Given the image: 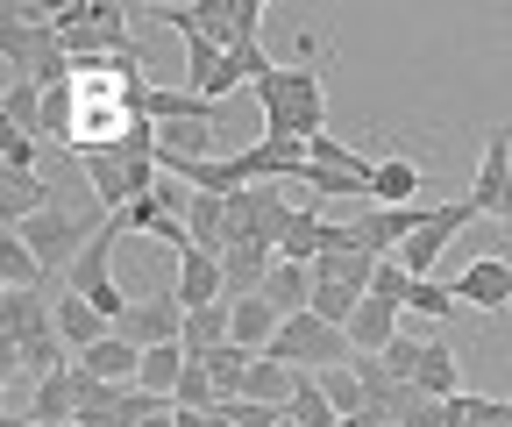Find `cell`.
<instances>
[{
    "mask_svg": "<svg viewBox=\"0 0 512 427\" xmlns=\"http://www.w3.org/2000/svg\"><path fill=\"white\" fill-rule=\"evenodd\" d=\"M178 307L185 314H200V307H221L228 299V271H221V257H207V250H185L178 257Z\"/></svg>",
    "mask_w": 512,
    "mask_h": 427,
    "instance_id": "30bf717a",
    "label": "cell"
},
{
    "mask_svg": "<svg viewBox=\"0 0 512 427\" xmlns=\"http://www.w3.org/2000/svg\"><path fill=\"white\" fill-rule=\"evenodd\" d=\"M178 427H221L214 413H178Z\"/></svg>",
    "mask_w": 512,
    "mask_h": 427,
    "instance_id": "74e56055",
    "label": "cell"
},
{
    "mask_svg": "<svg viewBox=\"0 0 512 427\" xmlns=\"http://www.w3.org/2000/svg\"><path fill=\"white\" fill-rule=\"evenodd\" d=\"M264 356H278V363H292V371H335V363H349L356 349H349V328H328L320 314H292L278 335H271V349Z\"/></svg>",
    "mask_w": 512,
    "mask_h": 427,
    "instance_id": "3957f363",
    "label": "cell"
},
{
    "mask_svg": "<svg viewBox=\"0 0 512 427\" xmlns=\"http://www.w3.org/2000/svg\"><path fill=\"white\" fill-rule=\"evenodd\" d=\"M320 378V392H328L335 399V413L349 420V413H370V399H363V378L349 371V363H335V371H313Z\"/></svg>",
    "mask_w": 512,
    "mask_h": 427,
    "instance_id": "d6a6232c",
    "label": "cell"
},
{
    "mask_svg": "<svg viewBox=\"0 0 512 427\" xmlns=\"http://www.w3.org/2000/svg\"><path fill=\"white\" fill-rule=\"evenodd\" d=\"M221 427H228V420H221Z\"/></svg>",
    "mask_w": 512,
    "mask_h": 427,
    "instance_id": "60d3db41",
    "label": "cell"
},
{
    "mask_svg": "<svg viewBox=\"0 0 512 427\" xmlns=\"http://www.w3.org/2000/svg\"><path fill=\"white\" fill-rule=\"evenodd\" d=\"M57 335H64V349H72V356H86L93 342H107V335H114V321L93 307V299H79V292H57Z\"/></svg>",
    "mask_w": 512,
    "mask_h": 427,
    "instance_id": "5bb4252c",
    "label": "cell"
},
{
    "mask_svg": "<svg viewBox=\"0 0 512 427\" xmlns=\"http://www.w3.org/2000/svg\"><path fill=\"white\" fill-rule=\"evenodd\" d=\"M43 143H79V107H72V86L64 93H43Z\"/></svg>",
    "mask_w": 512,
    "mask_h": 427,
    "instance_id": "1f68e13d",
    "label": "cell"
},
{
    "mask_svg": "<svg viewBox=\"0 0 512 427\" xmlns=\"http://www.w3.org/2000/svg\"><path fill=\"white\" fill-rule=\"evenodd\" d=\"M43 257L29 250V242L15 228H0V292H43Z\"/></svg>",
    "mask_w": 512,
    "mask_h": 427,
    "instance_id": "d6986e66",
    "label": "cell"
},
{
    "mask_svg": "<svg viewBox=\"0 0 512 427\" xmlns=\"http://www.w3.org/2000/svg\"><path fill=\"white\" fill-rule=\"evenodd\" d=\"M292 385H299V371L292 363H278V356H256L249 363V385H242V399H264V406H292Z\"/></svg>",
    "mask_w": 512,
    "mask_h": 427,
    "instance_id": "7402d4cb",
    "label": "cell"
},
{
    "mask_svg": "<svg viewBox=\"0 0 512 427\" xmlns=\"http://www.w3.org/2000/svg\"><path fill=\"white\" fill-rule=\"evenodd\" d=\"M214 420H228V427H278L285 413H278V406H264V399H221V406H214Z\"/></svg>",
    "mask_w": 512,
    "mask_h": 427,
    "instance_id": "e575fe53",
    "label": "cell"
},
{
    "mask_svg": "<svg viewBox=\"0 0 512 427\" xmlns=\"http://www.w3.org/2000/svg\"><path fill=\"white\" fill-rule=\"evenodd\" d=\"M356 307H363V292H349V285H313V307H306V314H320L328 328H349Z\"/></svg>",
    "mask_w": 512,
    "mask_h": 427,
    "instance_id": "836d02e7",
    "label": "cell"
},
{
    "mask_svg": "<svg viewBox=\"0 0 512 427\" xmlns=\"http://www.w3.org/2000/svg\"><path fill=\"white\" fill-rule=\"evenodd\" d=\"M114 335H128L136 349H164V342H178L185 335V307H178V292H136V307L121 314V328Z\"/></svg>",
    "mask_w": 512,
    "mask_h": 427,
    "instance_id": "8992f818",
    "label": "cell"
},
{
    "mask_svg": "<svg viewBox=\"0 0 512 427\" xmlns=\"http://www.w3.org/2000/svg\"><path fill=\"white\" fill-rule=\"evenodd\" d=\"M427 214L434 207H370V214H356V242L370 257H399L406 242L427 228Z\"/></svg>",
    "mask_w": 512,
    "mask_h": 427,
    "instance_id": "ba28073f",
    "label": "cell"
},
{
    "mask_svg": "<svg viewBox=\"0 0 512 427\" xmlns=\"http://www.w3.org/2000/svg\"><path fill=\"white\" fill-rule=\"evenodd\" d=\"M413 193H420V164L413 157H377L370 207H413Z\"/></svg>",
    "mask_w": 512,
    "mask_h": 427,
    "instance_id": "44dd1931",
    "label": "cell"
},
{
    "mask_svg": "<svg viewBox=\"0 0 512 427\" xmlns=\"http://www.w3.org/2000/svg\"><path fill=\"white\" fill-rule=\"evenodd\" d=\"M463 299H456V278H413V299H406V314H427V321H448Z\"/></svg>",
    "mask_w": 512,
    "mask_h": 427,
    "instance_id": "f546056e",
    "label": "cell"
},
{
    "mask_svg": "<svg viewBox=\"0 0 512 427\" xmlns=\"http://www.w3.org/2000/svg\"><path fill=\"white\" fill-rule=\"evenodd\" d=\"M185 228H192V250L221 257V250H228V235H235V221H228V193H200V200H192V214H185Z\"/></svg>",
    "mask_w": 512,
    "mask_h": 427,
    "instance_id": "ffe728a7",
    "label": "cell"
},
{
    "mask_svg": "<svg viewBox=\"0 0 512 427\" xmlns=\"http://www.w3.org/2000/svg\"><path fill=\"white\" fill-rule=\"evenodd\" d=\"M0 171H36V136L0 129Z\"/></svg>",
    "mask_w": 512,
    "mask_h": 427,
    "instance_id": "8d00e7d4",
    "label": "cell"
},
{
    "mask_svg": "<svg viewBox=\"0 0 512 427\" xmlns=\"http://www.w3.org/2000/svg\"><path fill=\"white\" fill-rule=\"evenodd\" d=\"M399 314H406V307L363 292V307H356V321H349V349H356V356H384V349L399 342Z\"/></svg>",
    "mask_w": 512,
    "mask_h": 427,
    "instance_id": "7c38bea8",
    "label": "cell"
},
{
    "mask_svg": "<svg viewBox=\"0 0 512 427\" xmlns=\"http://www.w3.org/2000/svg\"><path fill=\"white\" fill-rule=\"evenodd\" d=\"M79 164H86V178H93V200H100V214H128L143 193H136V178H128V157L114 150V143H79Z\"/></svg>",
    "mask_w": 512,
    "mask_h": 427,
    "instance_id": "52a82bcc",
    "label": "cell"
},
{
    "mask_svg": "<svg viewBox=\"0 0 512 427\" xmlns=\"http://www.w3.org/2000/svg\"><path fill=\"white\" fill-rule=\"evenodd\" d=\"M256 100H264V136L278 143H313L328 136V86H320L313 65H278L256 79Z\"/></svg>",
    "mask_w": 512,
    "mask_h": 427,
    "instance_id": "6da1fadb",
    "label": "cell"
},
{
    "mask_svg": "<svg viewBox=\"0 0 512 427\" xmlns=\"http://www.w3.org/2000/svg\"><path fill=\"white\" fill-rule=\"evenodd\" d=\"M107 221H114V214H79V207H64V200H57V207H43L36 221H22L15 235L43 257V271H50V278H64V271L86 257V242H93Z\"/></svg>",
    "mask_w": 512,
    "mask_h": 427,
    "instance_id": "7a4b0ae2",
    "label": "cell"
},
{
    "mask_svg": "<svg viewBox=\"0 0 512 427\" xmlns=\"http://www.w3.org/2000/svg\"><path fill=\"white\" fill-rule=\"evenodd\" d=\"M313 285H320V278H313V264L278 257V264H271V278H264V299H271V307L292 321V314H306V307H313Z\"/></svg>",
    "mask_w": 512,
    "mask_h": 427,
    "instance_id": "ac0fdd59",
    "label": "cell"
},
{
    "mask_svg": "<svg viewBox=\"0 0 512 427\" xmlns=\"http://www.w3.org/2000/svg\"><path fill=\"white\" fill-rule=\"evenodd\" d=\"M192 356H214V349H228L235 342V321H228V299L221 307H200V314H185V335H178Z\"/></svg>",
    "mask_w": 512,
    "mask_h": 427,
    "instance_id": "d4e9b609",
    "label": "cell"
},
{
    "mask_svg": "<svg viewBox=\"0 0 512 427\" xmlns=\"http://www.w3.org/2000/svg\"><path fill=\"white\" fill-rule=\"evenodd\" d=\"M185 363H192V349L185 342H164V349H143V392H157V399H171L178 392V378H185Z\"/></svg>",
    "mask_w": 512,
    "mask_h": 427,
    "instance_id": "484cf974",
    "label": "cell"
},
{
    "mask_svg": "<svg viewBox=\"0 0 512 427\" xmlns=\"http://www.w3.org/2000/svg\"><path fill=\"white\" fill-rule=\"evenodd\" d=\"M413 385H420L427 399H456V392H470V385H463V363H456V349H448V342H420V356H413Z\"/></svg>",
    "mask_w": 512,
    "mask_h": 427,
    "instance_id": "e0dca14e",
    "label": "cell"
},
{
    "mask_svg": "<svg viewBox=\"0 0 512 427\" xmlns=\"http://www.w3.org/2000/svg\"><path fill=\"white\" fill-rule=\"evenodd\" d=\"M200 363H207V378H214V392H221V399H242V385H249V363H256V349L228 342V349H214V356H200Z\"/></svg>",
    "mask_w": 512,
    "mask_h": 427,
    "instance_id": "4316f807",
    "label": "cell"
},
{
    "mask_svg": "<svg viewBox=\"0 0 512 427\" xmlns=\"http://www.w3.org/2000/svg\"><path fill=\"white\" fill-rule=\"evenodd\" d=\"M228 321H235V342H242V349H256V356H264V349H271V335L285 328V314L271 307L264 292H242V299H228Z\"/></svg>",
    "mask_w": 512,
    "mask_h": 427,
    "instance_id": "9a60e30c",
    "label": "cell"
},
{
    "mask_svg": "<svg viewBox=\"0 0 512 427\" xmlns=\"http://www.w3.org/2000/svg\"><path fill=\"white\" fill-rule=\"evenodd\" d=\"M299 427H342V413H335V399L320 392V378H306L299 371V385H292V406H285Z\"/></svg>",
    "mask_w": 512,
    "mask_h": 427,
    "instance_id": "f1b7e54d",
    "label": "cell"
},
{
    "mask_svg": "<svg viewBox=\"0 0 512 427\" xmlns=\"http://www.w3.org/2000/svg\"><path fill=\"white\" fill-rule=\"evenodd\" d=\"M192 22H200L221 50H242L249 36H242V8H235V0H192Z\"/></svg>",
    "mask_w": 512,
    "mask_h": 427,
    "instance_id": "83f0119b",
    "label": "cell"
},
{
    "mask_svg": "<svg viewBox=\"0 0 512 427\" xmlns=\"http://www.w3.org/2000/svg\"><path fill=\"white\" fill-rule=\"evenodd\" d=\"M171 406H178V413H214V406H221V392H214V378H207V363H200V356L185 363V378H178Z\"/></svg>",
    "mask_w": 512,
    "mask_h": 427,
    "instance_id": "4dcf8cb0",
    "label": "cell"
},
{
    "mask_svg": "<svg viewBox=\"0 0 512 427\" xmlns=\"http://www.w3.org/2000/svg\"><path fill=\"white\" fill-rule=\"evenodd\" d=\"M370 292H377V299H392V307H406V299H413V271H406L399 257H377V278H370Z\"/></svg>",
    "mask_w": 512,
    "mask_h": 427,
    "instance_id": "d590c367",
    "label": "cell"
},
{
    "mask_svg": "<svg viewBox=\"0 0 512 427\" xmlns=\"http://www.w3.org/2000/svg\"><path fill=\"white\" fill-rule=\"evenodd\" d=\"M313 278H320V285H349V292H370V278H377V257L363 250V242H356V250H328V257L313 264Z\"/></svg>",
    "mask_w": 512,
    "mask_h": 427,
    "instance_id": "603a6c76",
    "label": "cell"
},
{
    "mask_svg": "<svg viewBox=\"0 0 512 427\" xmlns=\"http://www.w3.org/2000/svg\"><path fill=\"white\" fill-rule=\"evenodd\" d=\"M43 207H57V200H50V186H43L36 171H0V228H22Z\"/></svg>",
    "mask_w": 512,
    "mask_h": 427,
    "instance_id": "2e32d148",
    "label": "cell"
},
{
    "mask_svg": "<svg viewBox=\"0 0 512 427\" xmlns=\"http://www.w3.org/2000/svg\"><path fill=\"white\" fill-rule=\"evenodd\" d=\"M86 378H100V385H136L143 378V349L128 342V335H107V342H93L86 356H72Z\"/></svg>",
    "mask_w": 512,
    "mask_h": 427,
    "instance_id": "4fadbf2b",
    "label": "cell"
},
{
    "mask_svg": "<svg viewBox=\"0 0 512 427\" xmlns=\"http://www.w3.org/2000/svg\"><path fill=\"white\" fill-rule=\"evenodd\" d=\"M470 200H477V214H491V221L512 235V129H505V121H491L484 143H477Z\"/></svg>",
    "mask_w": 512,
    "mask_h": 427,
    "instance_id": "277c9868",
    "label": "cell"
},
{
    "mask_svg": "<svg viewBox=\"0 0 512 427\" xmlns=\"http://www.w3.org/2000/svg\"><path fill=\"white\" fill-rule=\"evenodd\" d=\"M0 427H36V420H29V413H8V420H0Z\"/></svg>",
    "mask_w": 512,
    "mask_h": 427,
    "instance_id": "f35d334b",
    "label": "cell"
},
{
    "mask_svg": "<svg viewBox=\"0 0 512 427\" xmlns=\"http://www.w3.org/2000/svg\"><path fill=\"white\" fill-rule=\"evenodd\" d=\"M64 427H79V420H64Z\"/></svg>",
    "mask_w": 512,
    "mask_h": 427,
    "instance_id": "ab89813d",
    "label": "cell"
},
{
    "mask_svg": "<svg viewBox=\"0 0 512 427\" xmlns=\"http://www.w3.org/2000/svg\"><path fill=\"white\" fill-rule=\"evenodd\" d=\"M456 299L477 314H505L512 307V257H470L456 278Z\"/></svg>",
    "mask_w": 512,
    "mask_h": 427,
    "instance_id": "9c48e42d",
    "label": "cell"
},
{
    "mask_svg": "<svg viewBox=\"0 0 512 427\" xmlns=\"http://www.w3.org/2000/svg\"><path fill=\"white\" fill-rule=\"evenodd\" d=\"M477 221H484V214H477V200H470V193H463V200H448V207H434V214H427V228H420V235L406 242V250H399V264H406L413 278H434V264L448 257V242L470 235Z\"/></svg>",
    "mask_w": 512,
    "mask_h": 427,
    "instance_id": "5b68a950",
    "label": "cell"
},
{
    "mask_svg": "<svg viewBox=\"0 0 512 427\" xmlns=\"http://www.w3.org/2000/svg\"><path fill=\"white\" fill-rule=\"evenodd\" d=\"M0 121H8L15 136H36L43 143V86L36 79H15L8 93H0Z\"/></svg>",
    "mask_w": 512,
    "mask_h": 427,
    "instance_id": "cb8c5ba5",
    "label": "cell"
},
{
    "mask_svg": "<svg viewBox=\"0 0 512 427\" xmlns=\"http://www.w3.org/2000/svg\"><path fill=\"white\" fill-rule=\"evenodd\" d=\"M79 392H86L79 363H64V371L36 378V392H29V420H36V427H64V420H79Z\"/></svg>",
    "mask_w": 512,
    "mask_h": 427,
    "instance_id": "8fae6325",
    "label": "cell"
}]
</instances>
